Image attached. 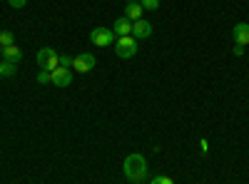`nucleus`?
<instances>
[{
    "label": "nucleus",
    "instance_id": "1",
    "mask_svg": "<svg viewBox=\"0 0 249 184\" xmlns=\"http://www.w3.org/2000/svg\"><path fill=\"white\" fill-rule=\"evenodd\" d=\"M122 169H124V177H127L132 184L144 182V177L150 174L147 159H144V154H140V152H130L127 157H124V162H122Z\"/></svg>",
    "mask_w": 249,
    "mask_h": 184
},
{
    "label": "nucleus",
    "instance_id": "2",
    "mask_svg": "<svg viewBox=\"0 0 249 184\" xmlns=\"http://www.w3.org/2000/svg\"><path fill=\"white\" fill-rule=\"evenodd\" d=\"M35 60H37L40 70L53 72L55 67H60V52H57V50H53V48H40V50H37V55H35Z\"/></svg>",
    "mask_w": 249,
    "mask_h": 184
},
{
    "label": "nucleus",
    "instance_id": "3",
    "mask_svg": "<svg viewBox=\"0 0 249 184\" xmlns=\"http://www.w3.org/2000/svg\"><path fill=\"white\" fill-rule=\"evenodd\" d=\"M115 52H117V57H122V60L135 57V55H137V40H135L132 35L117 37V40H115Z\"/></svg>",
    "mask_w": 249,
    "mask_h": 184
},
{
    "label": "nucleus",
    "instance_id": "4",
    "mask_svg": "<svg viewBox=\"0 0 249 184\" xmlns=\"http://www.w3.org/2000/svg\"><path fill=\"white\" fill-rule=\"evenodd\" d=\"M115 40H117V35L110 28H95V30H90V43L97 45V48H107V45L115 43Z\"/></svg>",
    "mask_w": 249,
    "mask_h": 184
},
{
    "label": "nucleus",
    "instance_id": "5",
    "mask_svg": "<svg viewBox=\"0 0 249 184\" xmlns=\"http://www.w3.org/2000/svg\"><path fill=\"white\" fill-rule=\"evenodd\" d=\"M95 67V55H90V52H80L77 57H72V72H90Z\"/></svg>",
    "mask_w": 249,
    "mask_h": 184
},
{
    "label": "nucleus",
    "instance_id": "6",
    "mask_svg": "<svg viewBox=\"0 0 249 184\" xmlns=\"http://www.w3.org/2000/svg\"><path fill=\"white\" fill-rule=\"evenodd\" d=\"M50 83H53L55 87H68V85L72 83V72H70L68 67H55V70L50 72Z\"/></svg>",
    "mask_w": 249,
    "mask_h": 184
},
{
    "label": "nucleus",
    "instance_id": "7",
    "mask_svg": "<svg viewBox=\"0 0 249 184\" xmlns=\"http://www.w3.org/2000/svg\"><path fill=\"white\" fill-rule=\"evenodd\" d=\"M150 35H152V23H147L144 17L135 20V23H132V37L135 40H147Z\"/></svg>",
    "mask_w": 249,
    "mask_h": 184
},
{
    "label": "nucleus",
    "instance_id": "8",
    "mask_svg": "<svg viewBox=\"0 0 249 184\" xmlns=\"http://www.w3.org/2000/svg\"><path fill=\"white\" fill-rule=\"evenodd\" d=\"M112 33L117 35V37H124V35H132V20H127V17H117L115 20V25H112Z\"/></svg>",
    "mask_w": 249,
    "mask_h": 184
},
{
    "label": "nucleus",
    "instance_id": "9",
    "mask_svg": "<svg viewBox=\"0 0 249 184\" xmlns=\"http://www.w3.org/2000/svg\"><path fill=\"white\" fill-rule=\"evenodd\" d=\"M232 37L237 45H249V25L247 23H237L232 30Z\"/></svg>",
    "mask_w": 249,
    "mask_h": 184
},
{
    "label": "nucleus",
    "instance_id": "10",
    "mask_svg": "<svg viewBox=\"0 0 249 184\" xmlns=\"http://www.w3.org/2000/svg\"><path fill=\"white\" fill-rule=\"evenodd\" d=\"M0 55H3V60H8V63H18V60L23 57V50L13 43V45H8V48H0Z\"/></svg>",
    "mask_w": 249,
    "mask_h": 184
},
{
    "label": "nucleus",
    "instance_id": "11",
    "mask_svg": "<svg viewBox=\"0 0 249 184\" xmlns=\"http://www.w3.org/2000/svg\"><path fill=\"white\" fill-rule=\"evenodd\" d=\"M142 13H144V8H142L140 3H130V5H127V10H124V17L135 23V20H140V17H142Z\"/></svg>",
    "mask_w": 249,
    "mask_h": 184
},
{
    "label": "nucleus",
    "instance_id": "12",
    "mask_svg": "<svg viewBox=\"0 0 249 184\" xmlns=\"http://www.w3.org/2000/svg\"><path fill=\"white\" fill-rule=\"evenodd\" d=\"M15 75H18V65L3 60V63H0V77H15Z\"/></svg>",
    "mask_w": 249,
    "mask_h": 184
},
{
    "label": "nucleus",
    "instance_id": "13",
    "mask_svg": "<svg viewBox=\"0 0 249 184\" xmlns=\"http://www.w3.org/2000/svg\"><path fill=\"white\" fill-rule=\"evenodd\" d=\"M13 45V33L10 30H0V48Z\"/></svg>",
    "mask_w": 249,
    "mask_h": 184
},
{
    "label": "nucleus",
    "instance_id": "14",
    "mask_svg": "<svg viewBox=\"0 0 249 184\" xmlns=\"http://www.w3.org/2000/svg\"><path fill=\"white\" fill-rule=\"evenodd\" d=\"M140 5L144 10H157L160 8V0H140Z\"/></svg>",
    "mask_w": 249,
    "mask_h": 184
},
{
    "label": "nucleus",
    "instance_id": "15",
    "mask_svg": "<svg viewBox=\"0 0 249 184\" xmlns=\"http://www.w3.org/2000/svg\"><path fill=\"white\" fill-rule=\"evenodd\" d=\"M150 184H175V182H172V177L160 174V177H152V179H150Z\"/></svg>",
    "mask_w": 249,
    "mask_h": 184
},
{
    "label": "nucleus",
    "instance_id": "16",
    "mask_svg": "<svg viewBox=\"0 0 249 184\" xmlns=\"http://www.w3.org/2000/svg\"><path fill=\"white\" fill-rule=\"evenodd\" d=\"M37 83H40V85H48V83H50V72H48V70H40Z\"/></svg>",
    "mask_w": 249,
    "mask_h": 184
},
{
    "label": "nucleus",
    "instance_id": "17",
    "mask_svg": "<svg viewBox=\"0 0 249 184\" xmlns=\"http://www.w3.org/2000/svg\"><path fill=\"white\" fill-rule=\"evenodd\" d=\"M60 67H68L70 70L72 67V57L70 55H60Z\"/></svg>",
    "mask_w": 249,
    "mask_h": 184
},
{
    "label": "nucleus",
    "instance_id": "18",
    "mask_svg": "<svg viewBox=\"0 0 249 184\" xmlns=\"http://www.w3.org/2000/svg\"><path fill=\"white\" fill-rule=\"evenodd\" d=\"M8 3H10L15 10H20V8H25V5H28V0H8Z\"/></svg>",
    "mask_w": 249,
    "mask_h": 184
},
{
    "label": "nucleus",
    "instance_id": "19",
    "mask_svg": "<svg viewBox=\"0 0 249 184\" xmlns=\"http://www.w3.org/2000/svg\"><path fill=\"white\" fill-rule=\"evenodd\" d=\"M199 150H202V154H207V152H210V142L202 139V142H199Z\"/></svg>",
    "mask_w": 249,
    "mask_h": 184
},
{
    "label": "nucleus",
    "instance_id": "20",
    "mask_svg": "<svg viewBox=\"0 0 249 184\" xmlns=\"http://www.w3.org/2000/svg\"><path fill=\"white\" fill-rule=\"evenodd\" d=\"M232 52H234L237 57H242V55H244V45H234V50H232Z\"/></svg>",
    "mask_w": 249,
    "mask_h": 184
},
{
    "label": "nucleus",
    "instance_id": "21",
    "mask_svg": "<svg viewBox=\"0 0 249 184\" xmlns=\"http://www.w3.org/2000/svg\"><path fill=\"white\" fill-rule=\"evenodd\" d=\"M127 3H140V0H127Z\"/></svg>",
    "mask_w": 249,
    "mask_h": 184
},
{
    "label": "nucleus",
    "instance_id": "22",
    "mask_svg": "<svg viewBox=\"0 0 249 184\" xmlns=\"http://www.w3.org/2000/svg\"><path fill=\"white\" fill-rule=\"evenodd\" d=\"M0 63H3V55H0Z\"/></svg>",
    "mask_w": 249,
    "mask_h": 184
}]
</instances>
